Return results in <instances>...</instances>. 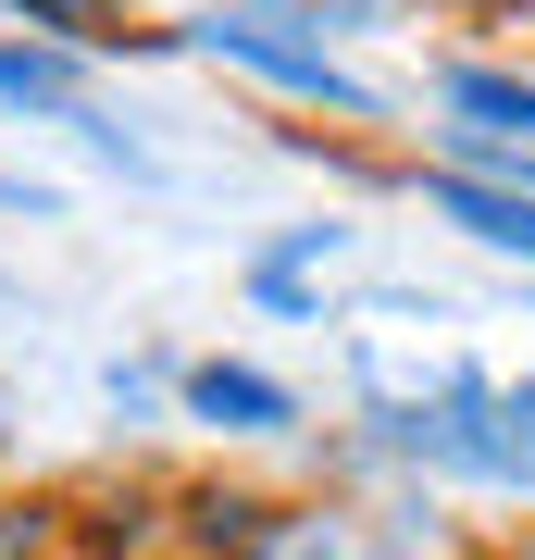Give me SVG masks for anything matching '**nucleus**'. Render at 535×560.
Segmentation results:
<instances>
[{
	"label": "nucleus",
	"instance_id": "nucleus-3",
	"mask_svg": "<svg viewBox=\"0 0 535 560\" xmlns=\"http://www.w3.org/2000/svg\"><path fill=\"white\" fill-rule=\"evenodd\" d=\"M437 101L474 125V138H523V150H535V75H498V62H449V75H437Z\"/></svg>",
	"mask_w": 535,
	"mask_h": 560
},
{
	"label": "nucleus",
	"instance_id": "nucleus-4",
	"mask_svg": "<svg viewBox=\"0 0 535 560\" xmlns=\"http://www.w3.org/2000/svg\"><path fill=\"white\" fill-rule=\"evenodd\" d=\"M423 200H437L461 237H486V249H523V261H535V200H523V187H486V175H423Z\"/></svg>",
	"mask_w": 535,
	"mask_h": 560
},
{
	"label": "nucleus",
	"instance_id": "nucleus-8",
	"mask_svg": "<svg viewBox=\"0 0 535 560\" xmlns=\"http://www.w3.org/2000/svg\"><path fill=\"white\" fill-rule=\"evenodd\" d=\"M25 536H38V511H0V560H13Z\"/></svg>",
	"mask_w": 535,
	"mask_h": 560
},
{
	"label": "nucleus",
	"instance_id": "nucleus-1",
	"mask_svg": "<svg viewBox=\"0 0 535 560\" xmlns=\"http://www.w3.org/2000/svg\"><path fill=\"white\" fill-rule=\"evenodd\" d=\"M187 38L212 50V62H249V75L324 101V113H374V88L337 75V50H324V38H299V13H212V25H187Z\"/></svg>",
	"mask_w": 535,
	"mask_h": 560
},
{
	"label": "nucleus",
	"instance_id": "nucleus-7",
	"mask_svg": "<svg viewBox=\"0 0 535 560\" xmlns=\"http://www.w3.org/2000/svg\"><path fill=\"white\" fill-rule=\"evenodd\" d=\"M498 423H511V436L535 448V374H523V386H498Z\"/></svg>",
	"mask_w": 535,
	"mask_h": 560
},
{
	"label": "nucleus",
	"instance_id": "nucleus-2",
	"mask_svg": "<svg viewBox=\"0 0 535 560\" xmlns=\"http://www.w3.org/2000/svg\"><path fill=\"white\" fill-rule=\"evenodd\" d=\"M187 411L224 423V436H275V423H299V399H287L275 374H249V361H199V374H187Z\"/></svg>",
	"mask_w": 535,
	"mask_h": 560
},
{
	"label": "nucleus",
	"instance_id": "nucleus-6",
	"mask_svg": "<svg viewBox=\"0 0 535 560\" xmlns=\"http://www.w3.org/2000/svg\"><path fill=\"white\" fill-rule=\"evenodd\" d=\"M100 13L113 0H25V25H50V38H100Z\"/></svg>",
	"mask_w": 535,
	"mask_h": 560
},
{
	"label": "nucleus",
	"instance_id": "nucleus-5",
	"mask_svg": "<svg viewBox=\"0 0 535 560\" xmlns=\"http://www.w3.org/2000/svg\"><path fill=\"white\" fill-rule=\"evenodd\" d=\"M0 101H25V113H62V125H75V113H88V101H75V50L13 38V50H0Z\"/></svg>",
	"mask_w": 535,
	"mask_h": 560
}]
</instances>
